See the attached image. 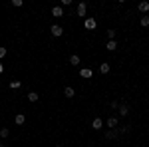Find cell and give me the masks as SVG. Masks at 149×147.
Listing matches in <instances>:
<instances>
[{
    "mask_svg": "<svg viewBox=\"0 0 149 147\" xmlns=\"http://www.w3.org/2000/svg\"><path fill=\"white\" fill-rule=\"evenodd\" d=\"M70 66H80V56L72 54V56H70Z\"/></svg>",
    "mask_w": 149,
    "mask_h": 147,
    "instance_id": "7c38bea8",
    "label": "cell"
},
{
    "mask_svg": "<svg viewBox=\"0 0 149 147\" xmlns=\"http://www.w3.org/2000/svg\"><path fill=\"white\" fill-rule=\"evenodd\" d=\"M129 129H131L129 125H123V127H119V129H117V133H129Z\"/></svg>",
    "mask_w": 149,
    "mask_h": 147,
    "instance_id": "ffe728a7",
    "label": "cell"
},
{
    "mask_svg": "<svg viewBox=\"0 0 149 147\" xmlns=\"http://www.w3.org/2000/svg\"><path fill=\"white\" fill-rule=\"evenodd\" d=\"M92 127L95 129V131H97V129H102V127H103V119H102V117H95V119L92 121Z\"/></svg>",
    "mask_w": 149,
    "mask_h": 147,
    "instance_id": "ba28073f",
    "label": "cell"
},
{
    "mask_svg": "<svg viewBox=\"0 0 149 147\" xmlns=\"http://www.w3.org/2000/svg\"><path fill=\"white\" fill-rule=\"evenodd\" d=\"M139 24L143 26V28H149V16L145 14V16H141V20H139Z\"/></svg>",
    "mask_w": 149,
    "mask_h": 147,
    "instance_id": "2e32d148",
    "label": "cell"
},
{
    "mask_svg": "<svg viewBox=\"0 0 149 147\" xmlns=\"http://www.w3.org/2000/svg\"><path fill=\"white\" fill-rule=\"evenodd\" d=\"M115 34H117V32H115V30H111V28L107 30V38H109V40H115Z\"/></svg>",
    "mask_w": 149,
    "mask_h": 147,
    "instance_id": "44dd1931",
    "label": "cell"
},
{
    "mask_svg": "<svg viewBox=\"0 0 149 147\" xmlns=\"http://www.w3.org/2000/svg\"><path fill=\"white\" fill-rule=\"evenodd\" d=\"M38 98H40V95H38L36 91H30V93H28V102H38Z\"/></svg>",
    "mask_w": 149,
    "mask_h": 147,
    "instance_id": "e0dca14e",
    "label": "cell"
},
{
    "mask_svg": "<svg viewBox=\"0 0 149 147\" xmlns=\"http://www.w3.org/2000/svg\"><path fill=\"white\" fill-rule=\"evenodd\" d=\"M52 16H54V18H62V16H64V8H62V6H54V8H52Z\"/></svg>",
    "mask_w": 149,
    "mask_h": 147,
    "instance_id": "5b68a950",
    "label": "cell"
},
{
    "mask_svg": "<svg viewBox=\"0 0 149 147\" xmlns=\"http://www.w3.org/2000/svg\"><path fill=\"white\" fill-rule=\"evenodd\" d=\"M12 6H16V8L22 6V0H12Z\"/></svg>",
    "mask_w": 149,
    "mask_h": 147,
    "instance_id": "603a6c76",
    "label": "cell"
},
{
    "mask_svg": "<svg viewBox=\"0 0 149 147\" xmlns=\"http://www.w3.org/2000/svg\"><path fill=\"white\" fill-rule=\"evenodd\" d=\"M76 12H78V16H86V12H88V4H86V2H80L78 8H76Z\"/></svg>",
    "mask_w": 149,
    "mask_h": 147,
    "instance_id": "3957f363",
    "label": "cell"
},
{
    "mask_svg": "<svg viewBox=\"0 0 149 147\" xmlns=\"http://www.w3.org/2000/svg\"><path fill=\"white\" fill-rule=\"evenodd\" d=\"M139 12H141V14H143V16H145V14H147L149 12V2H145V0H143V2H139Z\"/></svg>",
    "mask_w": 149,
    "mask_h": 147,
    "instance_id": "52a82bcc",
    "label": "cell"
},
{
    "mask_svg": "<svg viewBox=\"0 0 149 147\" xmlns=\"http://www.w3.org/2000/svg\"><path fill=\"white\" fill-rule=\"evenodd\" d=\"M50 34L54 36V38H60V36L64 34V28L60 24H54V26H50Z\"/></svg>",
    "mask_w": 149,
    "mask_h": 147,
    "instance_id": "6da1fadb",
    "label": "cell"
},
{
    "mask_svg": "<svg viewBox=\"0 0 149 147\" xmlns=\"http://www.w3.org/2000/svg\"><path fill=\"white\" fill-rule=\"evenodd\" d=\"M117 111H119V117H127V113H129V105H125V103H119Z\"/></svg>",
    "mask_w": 149,
    "mask_h": 147,
    "instance_id": "7a4b0ae2",
    "label": "cell"
},
{
    "mask_svg": "<svg viewBox=\"0 0 149 147\" xmlns=\"http://www.w3.org/2000/svg\"><path fill=\"white\" fill-rule=\"evenodd\" d=\"M2 72H4V64L0 62V74H2Z\"/></svg>",
    "mask_w": 149,
    "mask_h": 147,
    "instance_id": "d4e9b609",
    "label": "cell"
},
{
    "mask_svg": "<svg viewBox=\"0 0 149 147\" xmlns=\"http://www.w3.org/2000/svg\"><path fill=\"white\" fill-rule=\"evenodd\" d=\"M74 93H76V91H74V88H64V95H66V98H68V100H72V98H74Z\"/></svg>",
    "mask_w": 149,
    "mask_h": 147,
    "instance_id": "8fae6325",
    "label": "cell"
},
{
    "mask_svg": "<svg viewBox=\"0 0 149 147\" xmlns=\"http://www.w3.org/2000/svg\"><path fill=\"white\" fill-rule=\"evenodd\" d=\"M117 125H119V117H117V115H111V117L107 119V127L113 129V127H117Z\"/></svg>",
    "mask_w": 149,
    "mask_h": 147,
    "instance_id": "8992f818",
    "label": "cell"
},
{
    "mask_svg": "<svg viewBox=\"0 0 149 147\" xmlns=\"http://www.w3.org/2000/svg\"><path fill=\"white\" fill-rule=\"evenodd\" d=\"M105 48H107L109 52H113V50H117V44H115V40H107V44H105Z\"/></svg>",
    "mask_w": 149,
    "mask_h": 147,
    "instance_id": "5bb4252c",
    "label": "cell"
},
{
    "mask_svg": "<svg viewBox=\"0 0 149 147\" xmlns=\"http://www.w3.org/2000/svg\"><path fill=\"white\" fill-rule=\"evenodd\" d=\"M0 147H4V145H2V143H0Z\"/></svg>",
    "mask_w": 149,
    "mask_h": 147,
    "instance_id": "4316f807",
    "label": "cell"
},
{
    "mask_svg": "<svg viewBox=\"0 0 149 147\" xmlns=\"http://www.w3.org/2000/svg\"><path fill=\"white\" fill-rule=\"evenodd\" d=\"M8 135H10V131H8V127H2V129H0V137H2V139H6Z\"/></svg>",
    "mask_w": 149,
    "mask_h": 147,
    "instance_id": "ac0fdd59",
    "label": "cell"
},
{
    "mask_svg": "<svg viewBox=\"0 0 149 147\" xmlns=\"http://www.w3.org/2000/svg\"><path fill=\"white\" fill-rule=\"evenodd\" d=\"M109 107H111V109H117V107H119V102H111V103H109Z\"/></svg>",
    "mask_w": 149,
    "mask_h": 147,
    "instance_id": "cb8c5ba5",
    "label": "cell"
},
{
    "mask_svg": "<svg viewBox=\"0 0 149 147\" xmlns=\"http://www.w3.org/2000/svg\"><path fill=\"white\" fill-rule=\"evenodd\" d=\"M109 70H111V66H109L107 62H103L102 66H100V72H102V74H109Z\"/></svg>",
    "mask_w": 149,
    "mask_h": 147,
    "instance_id": "9a60e30c",
    "label": "cell"
},
{
    "mask_svg": "<svg viewBox=\"0 0 149 147\" xmlns=\"http://www.w3.org/2000/svg\"><path fill=\"white\" fill-rule=\"evenodd\" d=\"M20 86H22V84H20L18 79H12V82H10V88H12V90H18Z\"/></svg>",
    "mask_w": 149,
    "mask_h": 147,
    "instance_id": "d6986e66",
    "label": "cell"
},
{
    "mask_svg": "<svg viewBox=\"0 0 149 147\" xmlns=\"http://www.w3.org/2000/svg\"><path fill=\"white\" fill-rule=\"evenodd\" d=\"M105 137L107 139H117L119 133H117V129H109V131H105Z\"/></svg>",
    "mask_w": 149,
    "mask_h": 147,
    "instance_id": "9c48e42d",
    "label": "cell"
},
{
    "mask_svg": "<svg viewBox=\"0 0 149 147\" xmlns=\"http://www.w3.org/2000/svg\"><path fill=\"white\" fill-rule=\"evenodd\" d=\"M54 147H62V145H54Z\"/></svg>",
    "mask_w": 149,
    "mask_h": 147,
    "instance_id": "484cf974",
    "label": "cell"
},
{
    "mask_svg": "<svg viewBox=\"0 0 149 147\" xmlns=\"http://www.w3.org/2000/svg\"><path fill=\"white\" fill-rule=\"evenodd\" d=\"M80 76H81V78H92V70H90V68H81L80 70Z\"/></svg>",
    "mask_w": 149,
    "mask_h": 147,
    "instance_id": "4fadbf2b",
    "label": "cell"
},
{
    "mask_svg": "<svg viewBox=\"0 0 149 147\" xmlns=\"http://www.w3.org/2000/svg\"><path fill=\"white\" fill-rule=\"evenodd\" d=\"M6 54H8V50H6V48H0V60L6 56Z\"/></svg>",
    "mask_w": 149,
    "mask_h": 147,
    "instance_id": "7402d4cb",
    "label": "cell"
},
{
    "mask_svg": "<svg viewBox=\"0 0 149 147\" xmlns=\"http://www.w3.org/2000/svg\"><path fill=\"white\" fill-rule=\"evenodd\" d=\"M14 121H16V125H24L26 115H24V113H16V119H14Z\"/></svg>",
    "mask_w": 149,
    "mask_h": 147,
    "instance_id": "30bf717a",
    "label": "cell"
},
{
    "mask_svg": "<svg viewBox=\"0 0 149 147\" xmlns=\"http://www.w3.org/2000/svg\"><path fill=\"white\" fill-rule=\"evenodd\" d=\"M84 26H86V30H93V28L97 26V22H95V18H86Z\"/></svg>",
    "mask_w": 149,
    "mask_h": 147,
    "instance_id": "277c9868",
    "label": "cell"
}]
</instances>
